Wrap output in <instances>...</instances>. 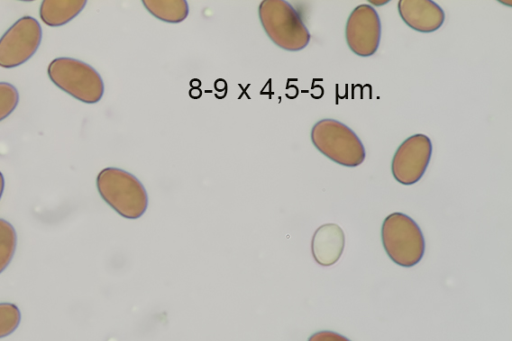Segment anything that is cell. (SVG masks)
<instances>
[{
	"mask_svg": "<svg viewBox=\"0 0 512 341\" xmlns=\"http://www.w3.org/2000/svg\"><path fill=\"white\" fill-rule=\"evenodd\" d=\"M310 137L320 153L339 165L356 167L366 157L364 145L357 134L338 120L325 118L317 121Z\"/></svg>",
	"mask_w": 512,
	"mask_h": 341,
	"instance_id": "3957f363",
	"label": "cell"
},
{
	"mask_svg": "<svg viewBox=\"0 0 512 341\" xmlns=\"http://www.w3.org/2000/svg\"><path fill=\"white\" fill-rule=\"evenodd\" d=\"M85 0H44L39 15L44 24L59 27L74 19L85 7Z\"/></svg>",
	"mask_w": 512,
	"mask_h": 341,
	"instance_id": "8fae6325",
	"label": "cell"
},
{
	"mask_svg": "<svg viewBox=\"0 0 512 341\" xmlns=\"http://www.w3.org/2000/svg\"><path fill=\"white\" fill-rule=\"evenodd\" d=\"M381 239L387 255L399 266L413 267L424 256L423 233L418 224L404 213L394 212L384 219Z\"/></svg>",
	"mask_w": 512,
	"mask_h": 341,
	"instance_id": "277c9868",
	"label": "cell"
},
{
	"mask_svg": "<svg viewBox=\"0 0 512 341\" xmlns=\"http://www.w3.org/2000/svg\"><path fill=\"white\" fill-rule=\"evenodd\" d=\"M397 6L403 22L421 33L438 30L445 20L443 9L432 0H400Z\"/></svg>",
	"mask_w": 512,
	"mask_h": 341,
	"instance_id": "9c48e42d",
	"label": "cell"
},
{
	"mask_svg": "<svg viewBox=\"0 0 512 341\" xmlns=\"http://www.w3.org/2000/svg\"><path fill=\"white\" fill-rule=\"evenodd\" d=\"M144 7L157 19L168 23H179L189 13L185 0H143Z\"/></svg>",
	"mask_w": 512,
	"mask_h": 341,
	"instance_id": "7c38bea8",
	"label": "cell"
},
{
	"mask_svg": "<svg viewBox=\"0 0 512 341\" xmlns=\"http://www.w3.org/2000/svg\"><path fill=\"white\" fill-rule=\"evenodd\" d=\"M41 40L39 22L31 16L21 17L0 38V67L11 69L24 64L36 53Z\"/></svg>",
	"mask_w": 512,
	"mask_h": 341,
	"instance_id": "8992f818",
	"label": "cell"
},
{
	"mask_svg": "<svg viewBox=\"0 0 512 341\" xmlns=\"http://www.w3.org/2000/svg\"><path fill=\"white\" fill-rule=\"evenodd\" d=\"M49 79L65 93L87 104L101 100L104 82L89 64L70 57L53 59L47 68Z\"/></svg>",
	"mask_w": 512,
	"mask_h": 341,
	"instance_id": "5b68a950",
	"label": "cell"
},
{
	"mask_svg": "<svg viewBox=\"0 0 512 341\" xmlns=\"http://www.w3.org/2000/svg\"><path fill=\"white\" fill-rule=\"evenodd\" d=\"M21 321L19 308L9 302L0 303V338L12 334Z\"/></svg>",
	"mask_w": 512,
	"mask_h": 341,
	"instance_id": "5bb4252c",
	"label": "cell"
},
{
	"mask_svg": "<svg viewBox=\"0 0 512 341\" xmlns=\"http://www.w3.org/2000/svg\"><path fill=\"white\" fill-rule=\"evenodd\" d=\"M345 38L349 49L360 57L374 55L381 39V21L368 4L355 7L346 22Z\"/></svg>",
	"mask_w": 512,
	"mask_h": 341,
	"instance_id": "ba28073f",
	"label": "cell"
},
{
	"mask_svg": "<svg viewBox=\"0 0 512 341\" xmlns=\"http://www.w3.org/2000/svg\"><path fill=\"white\" fill-rule=\"evenodd\" d=\"M96 186L101 198L122 217L137 219L145 213L148 195L133 174L120 168L107 167L98 173Z\"/></svg>",
	"mask_w": 512,
	"mask_h": 341,
	"instance_id": "6da1fadb",
	"label": "cell"
},
{
	"mask_svg": "<svg viewBox=\"0 0 512 341\" xmlns=\"http://www.w3.org/2000/svg\"><path fill=\"white\" fill-rule=\"evenodd\" d=\"M308 341H350L345 336L334 331L322 330L312 334Z\"/></svg>",
	"mask_w": 512,
	"mask_h": 341,
	"instance_id": "2e32d148",
	"label": "cell"
},
{
	"mask_svg": "<svg viewBox=\"0 0 512 341\" xmlns=\"http://www.w3.org/2000/svg\"><path fill=\"white\" fill-rule=\"evenodd\" d=\"M17 245V235L14 227L0 218V273L10 264Z\"/></svg>",
	"mask_w": 512,
	"mask_h": 341,
	"instance_id": "4fadbf2b",
	"label": "cell"
},
{
	"mask_svg": "<svg viewBox=\"0 0 512 341\" xmlns=\"http://www.w3.org/2000/svg\"><path fill=\"white\" fill-rule=\"evenodd\" d=\"M19 93L15 86L0 82V121L7 118L17 107Z\"/></svg>",
	"mask_w": 512,
	"mask_h": 341,
	"instance_id": "9a60e30c",
	"label": "cell"
},
{
	"mask_svg": "<svg viewBox=\"0 0 512 341\" xmlns=\"http://www.w3.org/2000/svg\"><path fill=\"white\" fill-rule=\"evenodd\" d=\"M432 155V142L418 133L405 139L397 148L391 162L394 179L403 185H412L424 175Z\"/></svg>",
	"mask_w": 512,
	"mask_h": 341,
	"instance_id": "52a82bcc",
	"label": "cell"
},
{
	"mask_svg": "<svg viewBox=\"0 0 512 341\" xmlns=\"http://www.w3.org/2000/svg\"><path fill=\"white\" fill-rule=\"evenodd\" d=\"M344 246V232L335 223L321 225L314 232L311 241V251L314 260L324 267L332 266L339 260Z\"/></svg>",
	"mask_w": 512,
	"mask_h": 341,
	"instance_id": "30bf717a",
	"label": "cell"
},
{
	"mask_svg": "<svg viewBox=\"0 0 512 341\" xmlns=\"http://www.w3.org/2000/svg\"><path fill=\"white\" fill-rule=\"evenodd\" d=\"M260 23L269 39L287 51H300L311 35L298 11L285 0H264L258 8Z\"/></svg>",
	"mask_w": 512,
	"mask_h": 341,
	"instance_id": "7a4b0ae2",
	"label": "cell"
},
{
	"mask_svg": "<svg viewBox=\"0 0 512 341\" xmlns=\"http://www.w3.org/2000/svg\"><path fill=\"white\" fill-rule=\"evenodd\" d=\"M4 185H5L4 176L0 171V199H1L3 191H4Z\"/></svg>",
	"mask_w": 512,
	"mask_h": 341,
	"instance_id": "e0dca14e",
	"label": "cell"
}]
</instances>
